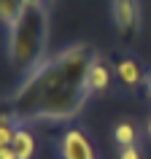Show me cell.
<instances>
[{
  "mask_svg": "<svg viewBox=\"0 0 151 159\" xmlns=\"http://www.w3.org/2000/svg\"><path fill=\"white\" fill-rule=\"evenodd\" d=\"M49 43V11L46 6H25L16 22L8 27V59L11 65L30 73L46 59Z\"/></svg>",
  "mask_w": 151,
  "mask_h": 159,
  "instance_id": "cell-2",
  "label": "cell"
},
{
  "mask_svg": "<svg viewBox=\"0 0 151 159\" xmlns=\"http://www.w3.org/2000/svg\"><path fill=\"white\" fill-rule=\"evenodd\" d=\"M59 154H62V159H97L94 146L84 129H67L59 138Z\"/></svg>",
  "mask_w": 151,
  "mask_h": 159,
  "instance_id": "cell-4",
  "label": "cell"
},
{
  "mask_svg": "<svg viewBox=\"0 0 151 159\" xmlns=\"http://www.w3.org/2000/svg\"><path fill=\"white\" fill-rule=\"evenodd\" d=\"M86 86L92 94H100V92H108L111 86V65L105 59L94 57L92 67H89V75H86Z\"/></svg>",
  "mask_w": 151,
  "mask_h": 159,
  "instance_id": "cell-6",
  "label": "cell"
},
{
  "mask_svg": "<svg viewBox=\"0 0 151 159\" xmlns=\"http://www.w3.org/2000/svg\"><path fill=\"white\" fill-rule=\"evenodd\" d=\"M113 22L121 38H135L140 27V6L138 0H113Z\"/></svg>",
  "mask_w": 151,
  "mask_h": 159,
  "instance_id": "cell-3",
  "label": "cell"
},
{
  "mask_svg": "<svg viewBox=\"0 0 151 159\" xmlns=\"http://www.w3.org/2000/svg\"><path fill=\"white\" fill-rule=\"evenodd\" d=\"M143 92H146V97L151 100V73H146V81H143Z\"/></svg>",
  "mask_w": 151,
  "mask_h": 159,
  "instance_id": "cell-13",
  "label": "cell"
},
{
  "mask_svg": "<svg viewBox=\"0 0 151 159\" xmlns=\"http://www.w3.org/2000/svg\"><path fill=\"white\" fill-rule=\"evenodd\" d=\"M19 127H22L19 124V116L11 111V105H8V111H0V146H11V140H14Z\"/></svg>",
  "mask_w": 151,
  "mask_h": 159,
  "instance_id": "cell-8",
  "label": "cell"
},
{
  "mask_svg": "<svg viewBox=\"0 0 151 159\" xmlns=\"http://www.w3.org/2000/svg\"><path fill=\"white\" fill-rule=\"evenodd\" d=\"M113 70H116L119 84L127 86V89H138V86H143V81H146V73H143L140 62L135 57H130V54H116Z\"/></svg>",
  "mask_w": 151,
  "mask_h": 159,
  "instance_id": "cell-5",
  "label": "cell"
},
{
  "mask_svg": "<svg viewBox=\"0 0 151 159\" xmlns=\"http://www.w3.org/2000/svg\"><path fill=\"white\" fill-rule=\"evenodd\" d=\"M11 148L16 154L19 159H33L35 154V135L27 129V127H19L16 135H14V140H11Z\"/></svg>",
  "mask_w": 151,
  "mask_h": 159,
  "instance_id": "cell-7",
  "label": "cell"
},
{
  "mask_svg": "<svg viewBox=\"0 0 151 159\" xmlns=\"http://www.w3.org/2000/svg\"><path fill=\"white\" fill-rule=\"evenodd\" d=\"M49 3H51V0H43V6H46V8H49Z\"/></svg>",
  "mask_w": 151,
  "mask_h": 159,
  "instance_id": "cell-15",
  "label": "cell"
},
{
  "mask_svg": "<svg viewBox=\"0 0 151 159\" xmlns=\"http://www.w3.org/2000/svg\"><path fill=\"white\" fill-rule=\"evenodd\" d=\"M94 57L97 54L89 46L73 43L25 73L22 84L8 100L19 121H67L78 116L92 94L86 75Z\"/></svg>",
  "mask_w": 151,
  "mask_h": 159,
  "instance_id": "cell-1",
  "label": "cell"
},
{
  "mask_svg": "<svg viewBox=\"0 0 151 159\" xmlns=\"http://www.w3.org/2000/svg\"><path fill=\"white\" fill-rule=\"evenodd\" d=\"M0 159H19L11 146H0Z\"/></svg>",
  "mask_w": 151,
  "mask_h": 159,
  "instance_id": "cell-12",
  "label": "cell"
},
{
  "mask_svg": "<svg viewBox=\"0 0 151 159\" xmlns=\"http://www.w3.org/2000/svg\"><path fill=\"white\" fill-rule=\"evenodd\" d=\"M146 129H149V138H151V116H149V124H146Z\"/></svg>",
  "mask_w": 151,
  "mask_h": 159,
  "instance_id": "cell-14",
  "label": "cell"
},
{
  "mask_svg": "<svg viewBox=\"0 0 151 159\" xmlns=\"http://www.w3.org/2000/svg\"><path fill=\"white\" fill-rule=\"evenodd\" d=\"M22 0H0V22L6 27H11L16 22V16L22 14Z\"/></svg>",
  "mask_w": 151,
  "mask_h": 159,
  "instance_id": "cell-10",
  "label": "cell"
},
{
  "mask_svg": "<svg viewBox=\"0 0 151 159\" xmlns=\"http://www.w3.org/2000/svg\"><path fill=\"white\" fill-rule=\"evenodd\" d=\"M113 138H116L119 148H124V146H135L138 143V127L132 124V121H119L116 127H113Z\"/></svg>",
  "mask_w": 151,
  "mask_h": 159,
  "instance_id": "cell-9",
  "label": "cell"
},
{
  "mask_svg": "<svg viewBox=\"0 0 151 159\" xmlns=\"http://www.w3.org/2000/svg\"><path fill=\"white\" fill-rule=\"evenodd\" d=\"M119 159H140V151H138V146H124L119 151Z\"/></svg>",
  "mask_w": 151,
  "mask_h": 159,
  "instance_id": "cell-11",
  "label": "cell"
}]
</instances>
